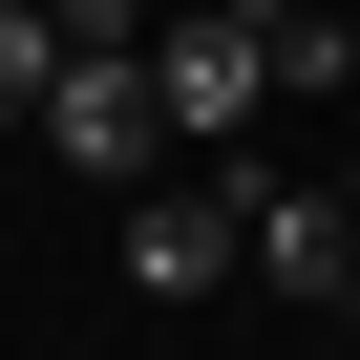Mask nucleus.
<instances>
[{"instance_id": "nucleus-1", "label": "nucleus", "mask_w": 360, "mask_h": 360, "mask_svg": "<svg viewBox=\"0 0 360 360\" xmlns=\"http://www.w3.org/2000/svg\"><path fill=\"white\" fill-rule=\"evenodd\" d=\"M148 106H169V148H233L276 106V0H169L148 22Z\"/></svg>"}, {"instance_id": "nucleus-2", "label": "nucleus", "mask_w": 360, "mask_h": 360, "mask_svg": "<svg viewBox=\"0 0 360 360\" xmlns=\"http://www.w3.org/2000/svg\"><path fill=\"white\" fill-rule=\"evenodd\" d=\"M212 276H255V148H191V191H127V297H212Z\"/></svg>"}, {"instance_id": "nucleus-3", "label": "nucleus", "mask_w": 360, "mask_h": 360, "mask_svg": "<svg viewBox=\"0 0 360 360\" xmlns=\"http://www.w3.org/2000/svg\"><path fill=\"white\" fill-rule=\"evenodd\" d=\"M43 148L85 169V191H148V169H169V106H148V43H64V85H43Z\"/></svg>"}, {"instance_id": "nucleus-4", "label": "nucleus", "mask_w": 360, "mask_h": 360, "mask_svg": "<svg viewBox=\"0 0 360 360\" xmlns=\"http://www.w3.org/2000/svg\"><path fill=\"white\" fill-rule=\"evenodd\" d=\"M255 276H276V297H360V212H339V191H276V169H255Z\"/></svg>"}, {"instance_id": "nucleus-5", "label": "nucleus", "mask_w": 360, "mask_h": 360, "mask_svg": "<svg viewBox=\"0 0 360 360\" xmlns=\"http://www.w3.org/2000/svg\"><path fill=\"white\" fill-rule=\"evenodd\" d=\"M318 85H360V22H318V0H276V106H318Z\"/></svg>"}, {"instance_id": "nucleus-6", "label": "nucleus", "mask_w": 360, "mask_h": 360, "mask_svg": "<svg viewBox=\"0 0 360 360\" xmlns=\"http://www.w3.org/2000/svg\"><path fill=\"white\" fill-rule=\"evenodd\" d=\"M43 85H64V22H43V0H0V127H43Z\"/></svg>"}, {"instance_id": "nucleus-7", "label": "nucleus", "mask_w": 360, "mask_h": 360, "mask_svg": "<svg viewBox=\"0 0 360 360\" xmlns=\"http://www.w3.org/2000/svg\"><path fill=\"white\" fill-rule=\"evenodd\" d=\"M43 22H64V43H148L169 0H43Z\"/></svg>"}, {"instance_id": "nucleus-8", "label": "nucleus", "mask_w": 360, "mask_h": 360, "mask_svg": "<svg viewBox=\"0 0 360 360\" xmlns=\"http://www.w3.org/2000/svg\"><path fill=\"white\" fill-rule=\"evenodd\" d=\"M339 212H360V148H339Z\"/></svg>"}]
</instances>
